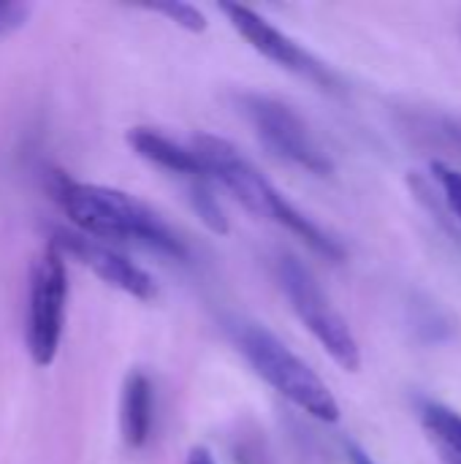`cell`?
Here are the masks:
<instances>
[{
	"label": "cell",
	"mask_w": 461,
	"mask_h": 464,
	"mask_svg": "<svg viewBox=\"0 0 461 464\" xmlns=\"http://www.w3.org/2000/svg\"><path fill=\"white\" fill-rule=\"evenodd\" d=\"M220 11L228 16L231 27L266 60L277 63L280 68H288L310 82H315L323 90H337V76L323 65L318 57H312L307 49H302L293 38H288L283 30L269 24L264 16H258L253 8L239 3H223Z\"/></svg>",
	"instance_id": "7"
},
{
	"label": "cell",
	"mask_w": 461,
	"mask_h": 464,
	"mask_svg": "<svg viewBox=\"0 0 461 464\" xmlns=\"http://www.w3.org/2000/svg\"><path fill=\"white\" fill-rule=\"evenodd\" d=\"M348 459H351V464H375L359 446H353V443L348 446Z\"/></svg>",
	"instance_id": "17"
},
{
	"label": "cell",
	"mask_w": 461,
	"mask_h": 464,
	"mask_svg": "<svg viewBox=\"0 0 461 464\" xmlns=\"http://www.w3.org/2000/svg\"><path fill=\"white\" fill-rule=\"evenodd\" d=\"M49 190L65 218L79 228L76 234H84L98 242H136L177 261L187 258V247L179 234L149 204L125 190L76 182L60 171L52 174Z\"/></svg>",
	"instance_id": "1"
},
{
	"label": "cell",
	"mask_w": 461,
	"mask_h": 464,
	"mask_svg": "<svg viewBox=\"0 0 461 464\" xmlns=\"http://www.w3.org/2000/svg\"><path fill=\"white\" fill-rule=\"evenodd\" d=\"M196 152L198 163L204 166L209 182H220L247 212L255 218H266L296 234L307 247H312L318 256L329 261H342L345 247L323 231L315 220H310L302 209H296L264 174L261 169L239 152L236 144L228 139L212 136V133H198L190 144Z\"/></svg>",
	"instance_id": "2"
},
{
	"label": "cell",
	"mask_w": 461,
	"mask_h": 464,
	"mask_svg": "<svg viewBox=\"0 0 461 464\" xmlns=\"http://www.w3.org/2000/svg\"><path fill=\"white\" fill-rule=\"evenodd\" d=\"M187 198H190V207L196 209V215L204 220V226L215 234H228V220L212 193V182L209 177H201V179H190L187 182Z\"/></svg>",
	"instance_id": "12"
},
{
	"label": "cell",
	"mask_w": 461,
	"mask_h": 464,
	"mask_svg": "<svg viewBox=\"0 0 461 464\" xmlns=\"http://www.w3.org/2000/svg\"><path fill=\"white\" fill-rule=\"evenodd\" d=\"M52 245L65 256H73L76 261H82L87 269H92L106 285L133 296V299H155L158 294V285L155 280L139 266L133 264L128 256L117 253L114 247L98 242V239H90L84 234H76V231H57Z\"/></svg>",
	"instance_id": "8"
},
{
	"label": "cell",
	"mask_w": 461,
	"mask_h": 464,
	"mask_svg": "<svg viewBox=\"0 0 461 464\" xmlns=\"http://www.w3.org/2000/svg\"><path fill=\"white\" fill-rule=\"evenodd\" d=\"M277 283L291 302V310L304 324V329L323 345V351L348 372L361 367V348L348 326V321L337 313L331 299L323 294L312 272L293 256H280L274 264Z\"/></svg>",
	"instance_id": "4"
},
{
	"label": "cell",
	"mask_w": 461,
	"mask_h": 464,
	"mask_svg": "<svg viewBox=\"0 0 461 464\" xmlns=\"http://www.w3.org/2000/svg\"><path fill=\"white\" fill-rule=\"evenodd\" d=\"M239 111L261 139V144L280 160L299 166L310 174H331V160L310 133V125L288 103L261 92H242L236 98Z\"/></svg>",
	"instance_id": "5"
},
{
	"label": "cell",
	"mask_w": 461,
	"mask_h": 464,
	"mask_svg": "<svg viewBox=\"0 0 461 464\" xmlns=\"http://www.w3.org/2000/svg\"><path fill=\"white\" fill-rule=\"evenodd\" d=\"M125 141H128V147L139 158H144L147 163H152V166H158V169H163L168 174L185 177L187 182L206 177L204 166L198 163V158H196V152L190 147L177 144L174 139L163 136L155 128H141V125L139 128H130L125 133Z\"/></svg>",
	"instance_id": "9"
},
{
	"label": "cell",
	"mask_w": 461,
	"mask_h": 464,
	"mask_svg": "<svg viewBox=\"0 0 461 464\" xmlns=\"http://www.w3.org/2000/svg\"><path fill=\"white\" fill-rule=\"evenodd\" d=\"M432 177L443 188V196H446L451 212L461 220V171H456L454 166H448L443 160H435L432 163Z\"/></svg>",
	"instance_id": "14"
},
{
	"label": "cell",
	"mask_w": 461,
	"mask_h": 464,
	"mask_svg": "<svg viewBox=\"0 0 461 464\" xmlns=\"http://www.w3.org/2000/svg\"><path fill=\"white\" fill-rule=\"evenodd\" d=\"M421 421L446 449H451L454 454L461 457V413H456L454 408L440 405V402H424Z\"/></svg>",
	"instance_id": "11"
},
{
	"label": "cell",
	"mask_w": 461,
	"mask_h": 464,
	"mask_svg": "<svg viewBox=\"0 0 461 464\" xmlns=\"http://www.w3.org/2000/svg\"><path fill=\"white\" fill-rule=\"evenodd\" d=\"M68 302L65 256L49 242L33 261L27 291V351L33 364L49 367L57 356Z\"/></svg>",
	"instance_id": "6"
},
{
	"label": "cell",
	"mask_w": 461,
	"mask_h": 464,
	"mask_svg": "<svg viewBox=\"0 0 461 464\" xmlns=\"http://www.w3.org/2000/svg\"><path fill=\"white\" fill-rule=\"evenodd\" d=\"M187 464H217V462H215V457H212V451H209V449L196 446V449H190Z\"/></svg>",
	"instance_id": "16"
},
{
	"label": "cell",
	"mask_w": 461,
	"mask_h": 464,
	"mask_svg": "<svg viewBox=\"0 0 461 464\" xmlns=\"http://www.w3.org/2000/svg\"><path fill=\"white\" fill-rule=\"evenodd\" d=\"M30 16V5L27 3H14V0H0V38L16 33L19 27H24Z\"/></svg>",
	"instance_id": "15"
},
{
	"label": "cell",
	"mask_w": 461,
	"mask_h": 464,
	"mask_svg": "<svg viewBox=\"0 0 461 464\" xmlns=\"http://www.w3.org/2000/svg\"><path fill=\"white\" fill-rule=\"evenodd\" d=\"M155 394L152 381L141 370H130L120 397V432L128 449H144L152 435Z\"/></svg>",
	"instance_id": "10"
},
{
	"label": "cell",
	"mask_w": 461,
	"mask_h": 464,
	"mask_svg": "<svg viewBox=\"0 0 461 464\" xmlns=\"http://www.w3.org/2000/svg\"><path fill=\"white\" fill-rule=\"evenodd\" d=\"M152 14L166 16L168 22L185 27L187 33H204L206 30V16L204 11H198L193 3H182V0H166V3H152L147 5Z\"/></svg>",
	"instance_id": "13"
},
{
	"label": "cell",
	"mask_w": 461,
	"mask_h": 464,
	"mask_svg": "<svg viewBox=\"0 0 461 464\" xmlns=\"http://www.w3.org/2000/svg\"><path fill=\"white\" fill-rule=\"evenodd\" d=\"M234 343L255 375L264 378L291 405L323 424H334L340 419V405L323 378L266 326L247 321L236 324Z\"/></svg>",
	"instance_id": "3"
}]
</instances>
